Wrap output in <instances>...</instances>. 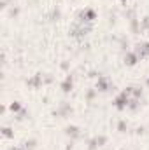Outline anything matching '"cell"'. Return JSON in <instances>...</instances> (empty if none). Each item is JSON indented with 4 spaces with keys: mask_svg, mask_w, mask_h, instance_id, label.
I'll return each instance as SVG.
<instances>
[{
    "mask_svg": "<svg viewBox=\"0 0 149 150\" xmlns=\"http://www.w3.org/2000/svg\"><path fill=\"white\" fill-rule=\"evenodd\" d=\"M75 19L79 21V23H93L95 19H97V12L93 11V9H82V11H79L77 12V16H75Z\"/></svg>",
    "mask_w": 149,
    "mask_h": 150,
    "instance_id": "7a4b0ae2",
    "label": "cell"
},
{
    "mask_svg": "<svg viewBox=\"0 0 149 150\" xmlns=\"http://www.w3.org/2000/svg\"><path fill=\"white\" fill-rule=\"evenodd\" d=\"M90 32H91V25L90 23H79V21H75L74 25H72V28H70V35L77 37V38L86 37Z\"/></svg>",
    "mask_w": 149,
    "mask_h": 150,
    "instance_id": "6da1fadb",
    "label": "cell"
},
{
    "mask_svg": "<svg viewBox=\"0 0 149 150\" xmlns=\"http://www.w3.org/2000/svg\"><path fill=\"white\" fill-rule=\"evenodd\" d=\"M133 52L139 56V59H144V58H148L149 56V42H139V44H135V47H133Z\"/></svg>",
    "mask_w": 149,
    "mask_h": 150,
    "instance_id": "8992f818",
    "label": "cell"
},
{
    "mask_svg": "<svg viewBox=\"0 0 149 150\" xmlns=\"http://www.w3.org/2000/svg\"><path fill=\"white\" fill-rule=\"evenodd\" d=\"M130 32H132L133 35H137V33L142 32V30H140V19H139V18L130 19Z\"/></svg>",
    "mask_w": 149,
    "mask_h": 150,
    "instance_id": "8fae6325",
    "label": "cell"
},
{
    "mask_svg": "<svg viewBox=\"0 0 149 150\" xmlns=\"http://www.w3.org/2000/svg\"><path fill=\"white\" fill-rule=\"evenodd\" d=\"M65 134H67L70 140H79V138L82 136L81 127H79V126H74V124H70V126H67V127H65Z\"/></svg>",
    "mask_w": 149,
    "mask_h": 150,
    "instance_id": "ba28073f",
    "label": "cell"
},
{
    "mask_svg": "<svg viewBox=\"0 0 149 150\" xmlns=\"http://www.w3.org/2000/svg\"><path fill=\"white\" fill-rule=\"evenodd\" d=\"M130 98H132V96H128V94H126L125 91H121V93H119V94H117V96H116V98L112 100V105H114V107H116V108H117V110L121 112V110L128 108Z\"/></svg>",
    "mask_w": 149,
    "mask_h": 150,
    "instance_id": "3957f363",
    "label": "cell"
},
{
    "mask_svg": "<svg viewBox=\"0 0 149 150\" xmlns=\"http://www.w3.org/2000/svg\"><path fill=\"white\" fill-rule=\"evenodd\" d=\"M60 18H62V11L60 9H53V12L49 14V19L51 21H58Z\"/></svg>",
    "mask_w": 149,
    "mask_h": 150,
    "instance_id": "9a60e30c",
    "label": "cell"
},
{
    "mask_svg": "<svg viewBox=\"0 0 149 150\" xmlns=\"http://www.w3.org/2000/svg\"><path fill=\"white\" fill-rule=\"evenodd\" d=\"M98 149V145H97V140H95V136L88 142V150H97Z\"/></svg>",
    "mask_w": 149,
    "mask_h": 150,
    "instance_id": "7402d4cb",
    "label": "cell"
},
{
    "mask_svg": "<svg viewBox=\"0 0 149 150\" xmlns=\"http://www.w3.org/2000/svg\"><path fill=\"white\" fill-rule=\"evenodd\" d=\"M62 68H63V70H67V68H69V63H67V61H63V63H62Z\"/></svg>",
    "mask_w": 149,
    "mask_h": 150,
    "instance_id": "83f0119b",
    "label": "cell"
},
{
    "mask_svg": "<svg viewBox=\"0 0 149 150\" xmlns=\"http://www.w3.org/2000/svg\"><path fill=\"white\" fill-rule=\"evenodd\" d=\"M128 47H130V42L123 38V40H121V49H123V51H128Z\"/></svg>",
    "mask_w": 149,
    "mask_h": 150,
    "instance_id": "d4e9b609",
    "label": "cell"
},
{
    "mask_svg": "<svg viewBox=\"0 0 149 150\" xmlns=\"http://www.w3.org/2000/svg\"><path fill=\"white\" fill-rule=\"evenodd\" d=\"M2 134H4L5 138H9V140H12V138H14V131H12L11 127H7V126H5V127H2Z\"/></svg>",
    "mask_w": 149,
    "mask_h": 150,
    "instance_id": "e0dca14e",
    "label": "cell"
},
{
    "mask_svg": "<svg viewBox=\"0 0 149 150\" xmlns=\"http://www.w3.org/2000/svg\"><path fill=\"white\" fill-rule=\"evenodd\" d=\"M72 113H74V108H72L67 101H62L60 107H58L56 110H53V115H54V117H56V115H58V117H70Z\"/></svg>",
    "mask_w": 149,
    "mask_h": 150,
    "instance_id": "5b68a950",
    "label": "cell"
},
{
    "mask_svg": "<svg viewBox=\"0 0 149 150\" xmlns=\"http://www.w3.org/2000/svg\"><path fill=\"white\" fill-rule=\"evenodd\" d=\"M42 77H44V84H51V82L54 80V77H53L51 74H44Z\"/></svg>",
    "mask_w": 149,
    "mask_h": 150,
    "instance_id": "cb8c5ba5",
    "label": "cell"
},
{
    "mask_svg": "<svg viewBox=\"0 0 149 150\" xmlns=\"http://www.w3.org/2000/svg\"><path fill=\"white\" fill-rule=\"evenodd\" d=\"M112 87H114V86H112V82L109 80V77L100 75L98 80H97V87H95V89H97L98 93H107V91H111Z\"/></svg>",
    "mask_w": 149,
    "mask_h": 150,
    "instance_id": "277c9868",
    "label": "cell"
},
{
    "mask_svg": "<svg viewBox=\"0 0 149 150\" xmlns=\"http://www.w3.org/2000/svg\"><path fill=\"white\" fill-rule=\"evenodd\" d=\"M9 150H27V149H25V147L21 145V147H11V149H9Z\"/></svg>",
    "mask_w": 149,
    "mask_h": 150,
    "instance_id": "4316f807",
    "label": "cell"
},
{
    "mask_svg": "<svg viewBox=\"0 0 149 150\" xmlns=\"http://www.w3.org/2000/svg\"><path fill=\"white\" fill-rule=\"evenodd\" d=\"M27 86L32 87V89H40L44 86V77H42V74H35L34 77H30L27 80Z\"/></svg>",
    "mask_w": 149,
    "mask_h": 150,
    "instance_id": "52a82bcc",
    "label": "cell"
},
{
    "mask_svg": "<svg viewBox=\"0 0 149 150\" xmlns=\"http://www.w3.org/2000/svg\"><path fill=\"white\" fill-rule=\"evenodd\" d=\"M21 108H23V107H21V103H19V101H12V103L9 105V110H11V112L14 113V115H16V113L19 112Z\"/></svg>",
    "mask_w": 149,
    "mask_h": 150,
    "instance_id": "5bb4252c",
    "label": "cell"
},
{
    "mask_svg": "<svg viewBox=\"0 0 149 150\" xmlns=\"http://www.w3.org/2000/svg\"><path fill=\"white\" fill-rule=\"evenodd\" d=\"M27 117H28V110H27V108H21L19 112L16 113V119H18V120H23V119H27Z\"/></svg>",
    "mask_w": 149,
    "mask_h": 150,
    "instance_id": "44dd1931",
    "label": "cell"
},
{
    "mask_svg": "<svg viewBox=\"0 0 149 150\" xmlns=\"http://www.w3.org/2000/svg\"><path fill=\"white\" fill-rule=\"evenodd\" d=\"M139 61H140V59H139V56H137L133 51H126V52H125V65H126V67H135Z\"/></svg>",
    "mask_w": 149,
    "mask_h": 150,
    "instance_id": "30bf717a",
    "label": "cell"
},
{
    "mask_svg": "<svg viewBox=\"0 0 149 150\" xmlns=\"http://www.w3.org/2000/svg\"><path fill=\"white\" fill-rule=\"evenodd\" d=\"M60 89L65 93V94H69L72 89H74V75H67L65 77V80H62V84H60Z\"/></svg>",
    "mask_w": 149,
    "mask_h": 150,
    "instance_id": "9c48e42d",
    "label": "cell"
},
{
    "mask_svg": "<svg viewBox=\"0 0 149 150\" xmlns=\"http://www.w3.org/2000/svg\"><path fill=\"white\" fill-rule=\"evenodd\" d=\"M97 94H98V91H97V89H90V91H88V94H86V100H88V101H91Z\"/></svg>",
    "mask_w": 149,
    "mask_h": 150,
    "instance_id": "603a6c76",
    "label": "cell"
},
{
    "mask_svg": "<svg viewBox=\"0 0 149 150\" xmlns=\"http://www.w3.org/2000/svg\"><path fill=\"white\" fill-rule=\"evenodd\" d=\"M140 30H142V32L149 30V16H144V18L140 19Z\"/></svg>",
    "mask_w": 149,
    "mask_h": 150,
    "instance_id": "d6986e66",
    "label": "cell"
},
{
    "mask_svg": "<svg viewBox=\"0 0 149 150\" xmlns=\"http://www.w3.org/2000/svg\"><path fill=\"white\" fill-rule=\"evenodd\" d=\"M95 140H97V145L98 147H104L107 143V136L105 134H98V136H95Z\"/></svg>",
    "mask_w": 149,
    "mask_h": 150,
    "instance_id": "ac0fdd59",
    "label": "cell"
},
{
    "mask_svg": "<svg viewBox=\"0 0 149 150\" xmlns=\"http://www.w3.org/2000/svg\"><path fill=\"white\" fill-rule=\"evenodd\" d=\"M9 14H11V16H14V18H16V16H18V14H19V9H18V7H12V9H11V11H9Z\"/></svg>",
    "mask_w": 149,
    "mask_h": 150,
    "instance_id": "484cf974",
    "label": "cell"
},
{
    "mask_svg": "<svg viewBox=\"0 0 149 150\" xmlns=\"http://www.w3.org/2000/svg\"><path fill=\"white\" fill-rule=\"evenodd\" d=\"M121 4H123V5H126V0H121Z\"/></svg>",
    "mask_w": 149,
    "mask_h": 150,
    "instance_id": "f546056e",
    "label": "cell"
},
{
    "mask_svg": "<svg viewBox=\"0 0 149 150\" xmlns=\"http://www.w3.org/2000/svg\"><path fill=\"white\" fill-rule=\"evenodd\" d=\"M139 107H140V100H139V98H130L128 108H130L132 112H135V110H139Z\"/></svg>",
    "mask_w": 149,
    "mask_h": 150,
    "instance_id": "7c38bea8",
    "label": "cell"
},
{
    "mask_svg": "<svg viewBox=\"0 0 149 150\" xmlns=\"http://www.w3.org/2000/svg\"><path fill=\"white\" fill-rule=\"evenodd\" d=\"M23 147H25L27 150H34L35 147H37V140H35V138H30V140H27V142L23 143Z\"/></svg>",
    "mask_w": 149,
    "mask_h": 150,
    "instance_id": "4fadbf2b",
    "label": "cell"
},
{
    "mask_svg": "<svg viewBox=\"0 0 149 150\" xmlns=\"http://www.w3.org/2000/svg\"><path fill=\"white\" fill-rule=\"evenodd\" d=\"M117 131H119V133H126V131H128V122L121 119V120L117 122Z\"/></svg>",
    "mask_w": 149,
    "mask_h": 150,
    "instance_id": "2e32d148",
    "label": "cell"
},
{
    "mask_svg": "<svg viewBox=\"0 0 149 150\" xmlns=\"http://www.w3.org/2000/svg\"><path fill=\"white\" fill-rule=\"evenodd\" d=\"M146 86H148V87H149V77H148V79H146Z\"/></svg>",
    "mask_w": 149,
    "mask_h": 150,
    "instance_id": "f1b7e54d",
    "label": "cell"
},
{
    "mask_svg": "<svg viewBox=\"0 0 149 150\" xmlns=\"http://www.w3.org/2000/svg\"><path fill=\"white\" fill-rule=\"evenodd\" d=\"M142 94H144V91L140 89V87H137V86H133V93H132V98H142Z\"/></svg>",
    "mask_w": 149,
    "mask_h": 150,
    "instance_id": "ffe728a7",
    "label": "cell"
}]
</instances>
